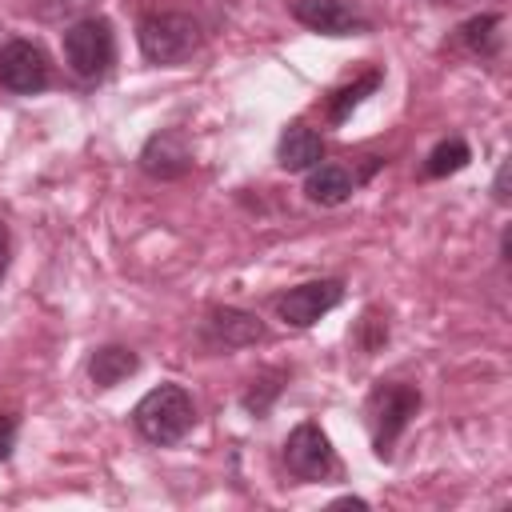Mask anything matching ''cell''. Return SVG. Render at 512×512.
I'll use <instances>...</instances> for the list:
<instances>
[{
	"label": "cell",
	"instance_id": "16",
	"mask_svg": "<svg viewBox=\"0 0 512 512\" xmlns=\"http://www.w3.org/2000/svg\"><path fill=\"white\" fill-rule=\"evenodd\" d=\"M376 84H380V72H368V76H360L356 84L340 88V92L328 100V120H332V124H344V120H348V112H352L368 92H376Z\"/></svg>",
	"mask_w": 512,
	"mask_h": 512
},
{
	"label": "cell",
	"instance_id": "3",
	"mask_svg": "<svg viewBox=\"0 0 512 512\" xmlns=\"http://www.w3.org/2000/svg\"><path fill=\"white\" fill-rule=\"evenodd\" d=\"M136 40L148 64H180L200 48L204 32L200 20H192L188 12H152L140 20Z\"/></svg>",
	"mask_w": 512,
	"mask_h": 512
},
{
	"label": "cell",
	"instance_id": "8",
	"mask_svg": "<svg viewBox=\"0 0 512 512\" xmlns=\"http://www.w3.org/2000/svg\"><path fill=\"white\" fill-rule=\"evenodd\" d=\"M292 16L320 32V36H360L368 32V16L352 4V0H296Z\"/></svg>",
	"mask_w": 512,
	"mask_h": 512
},
{
	"label": "cell",
	"instance_id": "11",
	"mask_svg": "<svg viewBox=\"0 0 512 512\" xmlns=\"http://www.w3.org/2000/svg\"><path fill=\"white\" fill-rule=\"evenodd\" d=\"M320 156H324V140H320L316 128H308V124H288V128L280 132V144H276L280 168H288V172H308L312 164H320Z\"/></svg>",
	"mask_w": 512,
	"mask_h": 512
},
{
	"label": "cell",
	"instance_id": "13",
	"mask_svg": "<svg viewBox=\"0 0 512 512\" xmlns=\"http://www.w3.org/2000/svg\"><path fill=\"white\" fill-rule=\"evenodd\" d=\"M136 368H140V360H136V352L124 348V344H104V348H96L92 360H88V376H92L96 388H116V384L128 380Z\"/></svg>",
	"mask_w": 512,
	"mask_h": 512
},
{
	"label": "cell",
	"instance_id": "4",
	"mask_svg": "<svg viewBox=\"0 0 512 512\" xmlns=\"http://www.w3.org/2000/svg\"><path fill=\"white\" fill-rule=\"evenodd\" d=\"M116 60V36L112 24L104 16H88L76 20L64 32V64L80 76V80H100Z\"/></svg>",
	"mask_w": 512,
	"mask_h": 512
},
{
	"label": "cell",
	"instance_id": "7",
	"mask_svg": "<svg viewBox=\"0 0 512 512\" xmlns=\"http://www.w3.org/2000/svg\"><path fill=\"white\" fill-rule=\"evenodd\" d=\"M340 300H344V284H340V280H308V284H300V288H288V292L276 300V312H280V320H288L292 328H308V324H316L324 312H332Z\"/></svg>",
	"mask_w": 512,
	"mask_h": 512
},
{
	"label": "cell",
	"instance_id": "18",
	"mask_svg": "<svg viewBox=\"0 0 512 512\" xmlns=\"http://www.w3.org/2000/svg\"><path fill=\"white\" fill-rule=\"evenodd\" d=\"M384 340H388V324H384L376 312H364V316H360V332H356V344H360L364 352H376Z\"/></svg>",
	"mask_w": 512,
	"mask_h": 512
},
{
	"label": "cell",
	"instance_id": "6",
	"mask_svg": "<svg viewBox=\"0 0 512 512\" xmlns=\"http://www.w3.org/2000/svg\"><path fill=\"white\" fill-rule=\"evenodd\" d=\"M52 80V64L44 56L40 44L32 40H8L0 48V84L16 96H32V92H44Z\"/></svg>",
	"mask_w": 512,
	"mask_h": 512
},
{
	"label": "cell",
	"instance_id": "19",
	"mask_svg": "<svg viewBox=\"0 0 512 512\" xmlns=\"http://www.w3.org/2000/svg\"><path fill=\"white\" fill-rule=\"evenodd\" d=\"M16 432H20V420H16L12 412H0V460L12 456V448H16Z\"/></svg>",
	"mask_w": 512,
	"mask_h": 512
},
{
	"label": "cell",
	"instance_id": "1",
	"mask_svg": "<svg viewBox=\"0 0 512 512\" xmlns=\"http://www.w3.org/2000/svg\"><path fill=\"white\" fill-rule=\"evenodd\" d=\"M132 424H136V432H140L148 444L168 448V444H180V440L192 432V424H196V404H192L188 388H180V384H160V388H152V392L140 396V404L132 408Z\"/></svg>",
	"mask_w": 512,
	"mask_h": 512
},
{
	"label": "cell",
	"instance_id": "21",
	"mask_svg": "<svg viewBox=\"0 0 512 512\" xmlns=\"http://www.w3.org/2000/svg\"><path fill=\"white\" fill-rule=\"evenodd\" d=\"M492 192H496V200H500V204H508V164H500V172H496V184H492Z\"/></svg>",
	"mask_w": 512,
	"mask_h": 512
},
{
	"label": "cell",
	"instance_id": "10",
	"mask_svg": "<svg viewBox=\"0 0 512 512\" xmlns=\"http://www.w3.org/2000/svg\"><path fill=\"white\" fill-rule=\"evenodd\" d=\"M140 168L152 180H180L192 168V148L176 128H164L140 148Z\"/></svg>",
	"mask_w": 512,
	"mask_h": 512
},
{
	"label": "cell",
	"instance_id": "22",
	"mask_svg": "<svg viewBox=\"0 0 512 512\" xmlns=\"http://www.w3.org/2000/svg\"><path fill=\"white\" fill-rule=\"evenodd\" d=\"M452 4H460V0H452Z\"/></svg>",
	"mask_w": 512,
	"mask_h": 512
},
{
	"label": "cell",
	"instance_id": "17",
	"mask_svg": "<svg viewBox=\"0 0 512 512\" xmlns=\"http://www.w3.org/2000/svg\"><path fill=\"white\" fill-rule=\"evenodd\" d=\"M284 372L280 368H272V372H260L256 380H252V388L244 392V408L252 412V416H264L268 408H272V400L280 396V388H284Z\"/></svg>",
	"mask_w": 512,
	"mask_h": 512
},
{
	"label": "cell",
	"instance_id": "14",
	"mask_svg": "<svg viewBox=\"0 0 512 512\" xmlns=\"http://www.w3.org/2000/svg\"><path fill=\"white\" fill-rule=\"evenodd\" d=\"M496 28H500V16H496V12H480V16H472V20H464V24L456 28V40H460L468 52H476V56H492L496 44H500Z\"/></svg>",
	"mask_w": 512,
	"mask_h": 512
},
{
	"label": "cell",
	"instance_id": "12",
	"mask_svg": "<svg viewBox=\"0 0 512 512\" xmlns=\"http://www.w3.org/2000/svg\"><path fill=\"white\" fill-rule=\"evenodd\" d=\"M356 188H360V180H356L344 164H312V168H308V180H304L308 200H312V204H324V208L344 204Z\"/></svg>",
	"mask_w": 512,
	"mask_h": 512
},
{
	"label": "cell",
	"instance_id": "20",
	"mask_svg": "<svg viewBox=\"0 0 512 512\" xmlns=\"http://www.w3.org/2000/svg\"><path fill=\"white\" fill-rule=\"evenodd\" d=\"M8 260H12V232H8V220L0 216V280L8 272Z\"/></svg>",
	"mask_w": 512,
	"mask_h": 512
},
{
	"label": "cell",
	"instance_id": "5",
	"mask_svg": "<svg viewBox=\"0 0 512 512\" xmlns=\"http://www.w3.org/2000/svg\"><path fill=\"white\" fill-rule=\"evenodd\" d=\"M284 464H288V472L296 480H324V476H332L336 472V452H332L324 428L312 424V420L296 424L288 432V440H284Z\"/></svg>",
	"mask_w": 512,
	"mask_h": 512
},
{
	"label": "cell",
	"instance_id": "9",
	"mask_svg": "<svg viewBox=\"0 0 512 512\" xmlns=\"http://www.w3.org/2000/svg\"><path fill=\"white\" fill-rule=\"evenodd\" d=\"M200 336L208 348H248V344H260L268 328L260 324V316L244 308H212L200 320Z\"/></svg>",
	"mask_w": 512,
	"mask_h": 512
},
{
	"label": "cell",
	"instance_id": "15",
	"mask_svg": "<svg viewBox=\"0 0 512 512\" xmlns=\"http://www.w3.org/2000/svg\"><path fill=\"white\" fill-rule=\"evenodd\" d=\"M468 160H472L468 144H464L460 136H448V140H440V144L428 152L424 172H428V176H452V172H460Z\"/></svg>",
	"mask_w": 512,
	"mask_h": 512
},
{
	"label": "cell",
	"instance_id": "2",
	"mask_svg": "<svg viewBox=\"0 0 512 512\" xmlns=\"http://www.w3.org/2000/svg\"><path fill=\"white\" fill-rule=\"evenodd\" d=\"M420 412V392L412 384L400 380H380L368 392L364 416H368V432H372V448L380 460L392 456V444L400 440V432L412 424V416Z\"/></svg>",
	"mask_w": 512,
	"mask_h": 512
}]
</instances>
